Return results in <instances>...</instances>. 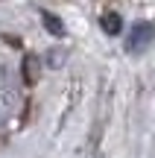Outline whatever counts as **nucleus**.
Segmentation results:
<instances>
[{
  "mask_svg": "<svg viewBox=\"0 0 155 158\" xmlns=\"http://www.w3.org/2000/svg\"><path fill=\"white\" fill-rule=\"evenodd\" d=\"M152 35H155V27H152V23H135L132 32H129L126 47H129L132 53H141L144 47H149V44H152Z\"/></svg>",
  "mask_w": 155,
  "mask_h": 158,
  "instance_id": "f257e3e1",
  "label": "nucleus"
},
{
  "mask_svg": "<svg viewBox=\"0 0 155 158\" xmlns=\"http://www.w3.org/2000/svg\"><path fill=\"white\" fill-rule=\"evenodd\" d=\"M103 29H105V32H111V35H117V32H120V18H117L114 12L103 15Z\"/></svg>",
  "mask_w": 155,
  "mask_h": 158,
  "instance_id": "f03ea898",
  "label": "nucleus"
},
{
  "mask_svg": "<svg viewBox=\"0 0 155 158\" xmlns=\"http://www.w3.org/2000/svg\"><path fill=\"white\" fill-rule=\"evenodd\" d=\"M44 23H47V29H50V32H59V35H62V23H59L56 18H50V15H44Z\"/></svg>",
  "mask_w": 155,
  "mask_h": 158,
  "instance_id": "7ed1b4c3",
  "label": "nucleus"
}]
</instances>
